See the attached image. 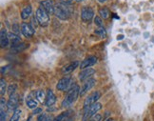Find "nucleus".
Masks as SVG:
<instances>
[{"mask_svg": "<svg viewBox=\"0 0 154 121\" xmlns=\"http://www.w3.org/2000/svg\"><path fill=\"white\" fill-rule=\"evenodd\" d=\"M0 121H6V112H1V115H0Z\"/></svg>", "mask_w": 154, "mask_h": 121, "instance_id": "nucleus-32", "label": "nucleus"}, {"mask_svg": "<svg viewBox=\"0 0 154 121\" xmlns=\"http://www.w3.org/2000/svg\"><path fill=\"white\" fill-rule=\"evenodd\" d=\"M26 103H27V106L29 107L30 109H35L36 107H37V102H36L35 100L32 99V98L31 97V96H29V97H27Z\"/></svg>", "mask_w": 154, "mask_h": 121, "instance_id": "nucleus-21", "label": "nucleus"}, {"mask_svg": "<svg viewBox=\"0 0 154 121\" xmlns=\"http://www.w3.org/2000/svg\"><path fill=\"white\" fill-rule=\"evenodd\" d=\"M18 102H19L18 95L16 94H14L10 95V99L7 103V106L11 110H16V107L18 106Z\"/></svg>", "mask_w": 154, "mask_h": 121, "instance_id": "nucleus-13", "label": "nucleus"}, {"mask_svg": "<svg viewBox=\"0 0 154 121\" xmlns=\"http://www.w3.org/2000/svg\"><path fill=\"white\" fill-rule=\"evenodd\" d=\"M48 14L47 11L43 9V8L40 6L37 11H36V20L38 21L39 25L42 26V27H46L48 25V23H50V16H48Z\"/></svg>", "mask_w": 154, "mask_h": 121, "instance_id": "nucleus-3", "label": "nucleus"}, {"mask_svg": "<svg viewBox=\"0 0 154 121\" xmlns=\"http://www.w3.org/2000/svg\"><path fill=\"white\" fill-rule=\"evenodd\" d=\"M99 15L101 16V18L103 19H108L109 17V11L107 9V8H101L99 10Z\"/></svg>", "mask_w": 154, "mask_h": 121, "instance_id": "nucleus-20", "label": "nucleus"}, {"mask_svg": "<svg viewBox=\"0 0 154 121\" xmlns=\"http://www.w3.org/2000/svg\"><path fill=\"white\" fill-rule=\"evenodd\" d=\"M107 121H113V119H111V118H109V119H108Z\"/></svg>", "mask_w": 154, "mask_h": 121, "instance_id": "nucleus-38", "label": "nucleus"}, {"mask_svg": "<svg viewBox=\"0 0 154 121\" xmlns=\"http://www.w3.org/2000/svg\"><path fill=\"white\" fill-rule=\"evenodd\" d=\"M101 119H102V115H99V114H96L93 116H91L88 121H101Z\"/></svg>", "mask_w": 154, "mask_h": 121, "instance_id": "nucleus-27", "label": "nucleus"}, {"mask_svg": "<svg viewBox=\"0 0 154 121\" xmlns=\"http://www.w3.org/2000/svg\"><path fill=\"white\" fill-rule=\"evenodd\" d=\"M40 6H41L50 15L54 14L55 6H54V3H53L52 0H43V1L41 2V4H40Z\"/></svg>", "mask_w": 154, "mask_h": 121, "instance_id": "nucleus-10", "label": "nucleus"}, {"mask_svg": "<svg viewBox=\"0 0 154 121\" xmlns=\"http://www.w3.org/2000/svg\"><path fill=\"white\" fill-rule=\"evenodd\" d=\"M77 2H81V1H83V0H76Z\"/></svg>", "mask_w": 154, "mask_h": 121, "instance_id": "nucleus-39", "label": "nucleus"}, {"mask_svg": "<svg viewBox=\"0 0 154 121\" xmlns=\"http://www.w3.org/2000/svg\"><path fill=\"white\" fill-rule=\"evenodd\" d=\"M6 87H7V84H6L5 79L1 78V81H0V95H4V94H5Z\"/></svg>", "mask_w": 154, "mask_h": 121, "instance_id": "nucleus-25", "label": "nucleus"}, {"mask_svg": "<svg viewBox=\"0 0 154 121\" xmlns=\"http://www.w3.org/2000/svg\"><path fill=\"white\" fill-rule=\"evenodd\" d=\"M94 15V11L91 7H84L81 11V18L84 22H91Z\"/></svg>", "mask_w": 154, "mask_h": 121, "instance_id": "nucleus-6", "label": "nucleus"}, {"mask_svg": "<svg viewBox=\"0 0 154 121\" xmlns=\"http://www.w3.org/2000/svg\"><path fill=\"white\" fill-rule=\"evenodd\" d=\"M42 112V109L41 108H35V110L34 111L32 114L34 115H38V114H41Z\"/></svg>", "mask_w": 154, "mask_h": 121, "instance_id": "nucleus-33", "label": "nucleus"}, {"mask_svg": "<svg viewBox=\"0 0 154 121\" xmlns=\"http://www.w3.org/2000/svg\"><path fill=\"white\" fill-rule=\"evenodd\" d=\"M98 1H99L100 3H104V2H106V1H108V0H98Z\"/></svg>", "mask_w": 154, "mask_h": 121, "instance_id": "nucleus-36", "label": "nucleus"}, {"mask_svg": "<svg viewBox=\"0 0 154 121\" xmlns=\"http://www.w3.org/2000/svg\"><path fill=\"white\" fill-rule=\"evenodd\" d=\"M95 34H98L101 38H106V36H107V32L105 30L104 27H99V29H97L95 31Z\"/></svg>", "mask_w": 154, "mask_h": 121, "instance_id": "nucleus-22", "label": "nucleus"}, {"mask_svg": "<svg viewBox=\"0 0 154 121\" xmlns=\"http://www.w3.org/2000/svg\"><path fill=\"white\" fill-rule=\"evenodd\" d=\"M8 36H9V39L11 43V46L21 43V40H20V37H19L18 34H16L14 33H10V34H8Z\"/></svg>", "mask_w": 154, "mask_h": 121, "instance_id": "nucleus-17", "label": "nucleus"}, {"mask_svg": "<svg viewBox=\"0 0 154 121\" xmlns=\"http://www.w3.org/2000/svg\"><path fill=\"white\" fill-rule=\"evenodd\" d=\"M6 102H5V99H4L3 97H1V104H0V110H1V112H6Z\"/></svg>", "mask_w": 154, "mask_h": 121, "instance_id": "nucleus-29", "label": "nucleus"}, {"mask_svg": "<svg viewBox=\"0 0 154 121\" xmlns=\"http://www.w3.org/2000/svg\"><path fill=\"white\" fill-rule=\"evenodd\" d=\"M20 115H21V111H20L19 109H16V110L14 111V112L13 116L11 117L10 121H19Z\"/></svg>", "mask_w": 154, "mask_h": 121, "instance_id": "nucleus-24", "label": "nucleus"}, {"mask_svg": "<svg viewBox=\"0 0 154 121\" xmlns=\"http://www.w3.org/2000/svg\"><path fill=\"white\" fill-rule=\"evenodd\" d=\"M26 48H27V45L25 43H19V44H16V45L11 46V52H19L23 51L24 49H26Z\"/></svg>", "mask_w": 154, "mask_h": 121, "instance_id": "nucleus-19", "label": "nucleus"}, {"mask_svg": "<svg viewBox=\"0 0 154 121\" xmlns=\"http://www.w3.org/2000/svg\"><path fill=\"white\" fill-rule=\"evenodd\" d=\"M34 28L30 23H22L21 24V33L27 38H30L34 34Z\"/></svg>", "mask_w": 154, "mask_h": 121, "instance_id": "nucleus-7", "label": "nucleus"}, {"mask_svg": "<svg viewBox=\"0 0 154 121\" xmlns=\"http://www.w3.org/2000/svg\"><path fill=\"white\" fill-rule=\"evenodd\" d=\"M53 119L51 118V115H45V117H44V121H52Z\"/></svg>", "mask_w": 154, "mask_h": 121, "instance_id": "nucleus-34", "label": "nucleus"}, {"mask_svg": "<svg viewBox=\"0 0 154 121\" xmlns=\"http://www.w3.org/2000/svg\"><path fill=\"white\" fill-rule=\"evenodd\" d=\"M55 102H56L55 95L53 94V92H52L51 90H48L47 92V95H46V101H45L46 105L48 107H50V106H52Z\"/></svg>", "mask_w": 154, "mask_h": 121, "instance_id": "nucleus-15", "label": "nucleus"}, {"mask_svg": "<svg viewBox=\"0 0 154 121\" xmlns=\"http://www.w3.org/2000/svg\"><path fill=\"white\" fill-rule=\"evenodd\" d=\"M95 83H96V80H95V79H93V78L88 79L87 81L85 82V84H83L82 88H81L79 95H80V96H83L84 95H86L88 91H91V89H92L93 87H94Z\"/></svg>", "mask_w": 154, "mask_h": 121, "instance_id": "nucleus-9", "label": "nucleus"}, {"mask_svg": "<svg viewBox=\"0 0 154 121\" xmlns=\"http://www.w3.org/2000/svg\"><path fill=\"white\" fill-rule=\"evenodd\" d=\"M64 121H70V120H64Z\"/></svg>", "mask_w": 154, "mask_h": 121, "instance_id": "nucleus-40", "label": "nucleus"}, {"mask_svg": "<svg viewBox=\"0 0 154 121\" xmlns=\"http://www.w3.org/2000/svg\"><path fill=\"white\" fill-rule=\"evenodd\" d=\"M15 90H16L15 84H11V85L9 86V89H8V94H9V95H14V94H15Z\"/></svg>", "mask_w": 154, "mask_h": 121, "instance_id": "nucleus-26", "label": "nucleus"}, {"mask_svg": "<svg viewBox=\"0 0 154 121\" xmlns=\"http://www.w3.org/2000/svg\"><path fill=\"white\" fill-rule=\"evenodd\" d=\"M102 108V104L99 102H96L94 104H92L91 106L88 108L85 109V112H84V116H83V121H88L91 116L96 115V112L101 110Z\"/></svg>", "mask_w": 154, "mask_h": 121, "instance_id": "nucleus-4", "label": "nucleus"}, {"mask_svg": "<svg viewBox=\"0 0 154 121\" xmlns=\"http://www.w3.org/2000/svg\"><path fill=\"white\" fill-rule=\"evenodd\" d=\"M118 39H123V35H120V36H118Z\"/></svg>", "mask_w": 154, "mask_h": 121, "instance_id": "nucleus-37", "label": "nucleus"}, {"mask_svg": "<svg viewBox=\"0 0 154 121\" xmlns=\"http://www.w3.org/2000/svg\"><path fill=\"white\" fill-rule=\"evenodd\" d=\"M58 1L61 4H65V5H70V4L72 3L73 0H58Z\"/></svg>", "mask_w": 154, "mask_h": 121, "instance_id": "nucleus-31", "label": "nucleus"}, {"mask_svg": "<svg viewBox=\"0 0 154 121\" xmlns=\"http://www.w3.org/2000/svg\"><path fill=\"white\" fill-rule=\"evenodd\" d=\"M79 65V62L78 61H74V62H72L71 63L70 65H68L66 67H64L63 69H62V72L64 74H70V72H73L77 67H78Z\"/></svg>", "mask_w": 154, "mask_h": 121, "instance_id": "nucleus-16", "label": "nucleus"}, {"mask_svg": "<svg viewBox=\"0 0 154 121\" xmlns=\"http://www.w3.org/2000/svg\"><path fill=\"white\" fill-rule=\"evenodd\" d=\"M98 59H97L96 56H88L86 59H84L82 63H81L80 68L81 69H86V68H90L91 66H93L94 64L97 63Z\"/></svg>", "mask_w": 154, "mask_h": 121, "instance_id": "nucleus-12", "label": "nucleus"}, {"mask_svg": "<svg viewBox=\"0 0 154 121\" xmlns=\"http://www.w3.org/2000/svg\"><path fill=\"white\" fill-rule=\"evenodd\" d=\"M19 32H20V30H19V25H18V24H14V25L13 26V33H14V34H18Z\"/></svg>", "mask_w": 154, "mask_h": 121, "instance_id": "nucleus-30", "label": "nucleus"}, {"mask_svg": "<svg viewBox=\"0 0 154 121\" xmlns=\"http://www.w3.org/2000/svg\"><path fill=\"white\" fill-rule=\"evenodd\" d=\"M31 11H32L31 6H27V7H25V8H24V9L22 10V11H21V18H22L23 20L28 19V18H29V17L31 16Z\"/></svg>", "mask_w": 154, "mask_h": 121, "instance_id": "nucleus-18", "label": "nucleus"}, {"mask_svg": "<svg viewBox=\"0 0 154 121\" xmlns=\"http://www.w3.org/2000/svg\"><path fill=\"white\" fill-rule=\"evenodd\" d=\"M94 23L95 25H97L98 27H103V22H102V18L99 16H96L94 18Z\"/></svg>", "mask_w": 154, "mask_h": 121, "instance_id": "nucleus-28", "label": "nucleus"}, {"mask_svg": "<svg viewBox=\"0 0 154 121\" xmlns=\"http://www.w3.org/2000/svg\"><path fill=\"white\" fill-rule=\"evenodd\" d=\"M36 98L39 100V102H45L46 101V95H45V92L43 91H38L36 92Z\"/></svg>", "mask_w": 154, "mask_h": 121, "instance_id": "nucleus-23", "label": "nucleus"}, {"mask_svg": "<svg viewBox=\"0 0 154 121\" xmlns=\"http://www.w3.org/2000/svg\"><path fill=\"white\" fill-rule=\"evenodd\" d=\"M44 117H45V115H40L38 116V118H37V121H44Z\"/></svg>", "mask_w": 154, "mask_h": 121, "instance_id": "nucleus-35", "label": "nucleus"}, {"mask_svg": "<svg viewBox=\"0 0 154 121\" xmlns=\"http://www.w3.org/2000/svg\"><path fill=\"white\" fill-rule=\"evenodd\" d=\"M95 74V70L92 69V68H86V69H83L80 72L79 74V80L80 81H85V80L90 79L91 75Z\"/></svg>", "mask_w": 154, "mask_h": 121, "instance_id": "nucleus-11", "label": "nucleus"}, {"mask_svg": "<svg viewBox=\"0 0 154 121\" xmlns=\"http://www.w3.org/2000/svg\"><path fill=\"white\" fill-rule=\"evenodd\" d=\"M71 82V77L70 75L64 76L63 78H61L58 81L57 85H56V89H57L58 91H62V92L66 91V90H68V88H70Z\"/></svg>", "mask_w": 154, "mask_h": 121, "instance_id": "nucleus-5", "label": "nucleus"}, {"mask_svg": "<svg viewBox=\"0 0 154 121\" xmlns=\"http://www.w3.org/2000/svg\"><path fill=\"white\" fill-rule=\"evenodd\" d=\"M79 94H80V89L78 86L74 85V86L71 87L70 91L68 92V95H66V97H65V99L62 102V107H64V108L70 107L71 105L77 99Z\"/></svg>", "mask_w": 154, "mask_h": 121, "instance_id": "nucleus-1", "label": "nucleus"}, {"mask_svg": "<svg viewBox=\"0 0 154 121\" xmlns=\"http://www.w3.org/2000/svg\"><path fill=\"white\" fill-rule=\"evenodd\" d=\"M9 36H8V34L5 29L1 30V33H0V45H1V48H5L9 45Z\"/></svg>", "mask_w": 154, "mask_h": 121, "instance_id": "nucleus-14", "label": "nucleus"}, {"mask_svg": "<svg viewBox=\"0 0 154 121\" xmlns=\"http://www.w3.org/2000/svg\"><path fill=\"white\" fill-rule=\"evenodd\" d=\"M99 97H100V92H94L91 95H88V97L86 98V100H85V102H84V110L85 109L88 108L90 106H91L92 104L96 103L97 101H98Z\"/></svg>", "mask_w": 154, "mask_h": 121, "instance_id": "nucleus-8", "label": "nucleus"}, {"mask_svg": "<svg viewBox=\"0 0 154 121\" xmlns=\"http://www.w3.org/2000/svg\"><path fill=\"white\" fill-rule=\"evenodd\" d=\"M54 14L57 16L58 18L62 19V20H67L71 17V11L70 10V8H68L67 5L65 4H57L55 6V11Z\"/></svg>", "mask_w": 154, "mask_h": 121, "instance_id": "nucleus-2", "label": "nucleus"}]
</instances>
